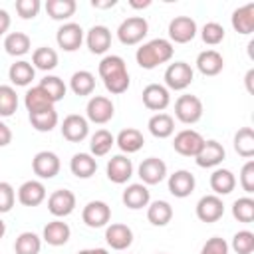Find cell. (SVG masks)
Segmentation results:
<instances>
[{
    "instance_id": "6da1fadb",
    "label": "cell",
    "mask_w": 254,
    "mask_h": 254,
    "mask_svg": "<svg viewBox=\"0 0 254 254\" xmlns=\"http://www.w3.org/2000/svg\"><path fill=\"white\" fill-rule=\"evenodd\" d=\"M99 77L103 79V85L109 93L113 95H121L129 89V71H127V65H125V60L121 56H105L101 62H99Z\"/></svg>"
},
{
    "instance_id": "7a4b0ae2",
    "label": "cell",
    "mask_w": 254,
    "mask_h": 254,
    "mask_svg": "<svg viewBox=\"0 0 254 254\" xmlns=\"http://www.w3.org/2000/svg\"><path fill=\"white\" fill-rule=\"evenodd\" d=\"M175 54V48L169 40L165 38H155L149 40L147 44H143L141 48H137L135 52V60L139 64V67L143 69H155L161 64H167Z\"/></svg>"
},
{
    "instance_id": "3957f363",
    "label": "cell",
    "mask_w": 254,
    "mask_h": 254,
    "mask_svg": "<svg viewBox=\"0 0 254 254\" xmlns=\"http://www.w3.org/2000/svg\"><path fill=\"white\" fill-rule=\"evenodd\" d=\"M149 34V22L143 16H129L117 28V38L123 46H135Z\"/></svg>"
},
{
    "instance_id": "277c9868",
    "label": "cell",
    "mask_w": 254,
    "mask_h": 254,
    "mask_svg": "<svg viewBox=\"0 0 254 254\" xmlns=\"http://www.w3.org/2000/svg\"><path fill=\"white\" fill-rule=\"evenodd\" d=\"M165 87L173 91H183L192 83L194 71L187 62H173L165 69Z\"/></svg>"
},
{
    "instance_id": "5b68a950",
    "label": "cell",
    "mask_w": 254,
    "mask_h": 254,
    "mask_svg": "<svg viewBox=\"0 0 254 254\" xmlns=\"http://www.w3.org/2000/svg\"><path fill=\"white\" fill-rule=\"evenodd\" d=\"M175 117L185 125L196 123L202 117V101L190 93L179 95V99L175 101Z\"/></svg>"
},
{
    "instance_id": "8992f818",
    "label": "cell",
    "mask_w": 254,
    "mask_h": 254,
    "mask_svg": "<svg viewBox=\"0 0 254 254\" xmlns=\"http://www.w3.org/2000/svg\"><path fill=\"white\" fill-rule=\"evenodd\" d=\"M113 113H115V105L109 97L105 95H93L89 101H87V107H85V119L91 121V123H97V125H103L107 121L113 119Z\"/></svg>"
},
{
    "instance_id": "52a82bcc",
    "label": "cell",
    "mask_w": 254,
    "mask_h": 254,
    "mask_svg": "<svg viewBox=\"0 0 254 254\" xmlns=\"http://www.w3.org/2000/svg\"><path fill=\"white\" fill-rule=\"evenodd\" d=\"M196 36V22L190 16H175L169 22V42L173 44H189Z\"/></svg>"
},
{
    "instance_id": "ba28073f",
    "label": "cell",
    "mask_w": 254,
    "mask_h": 254,
    "mask_svg": "<svg viewBox=\"0 0 254 254\" xmlns=\"http://www.w3.org/2000/svg\"><path fill=\"white\" fill-rule=\"evenodd\" d=\"M202 143H204V139H202V135L198 131H194V129H183V131H179L175 135L173 149L179 155H183V157H194L200 151Z\"/></svg>"
},
{
    "instance_id": "9c48e42d",
    "label": "cell",
    "mask_w": 254,
    "mask_h": 254,
    "mask_svg": "<svg viewBox=\"0 0 254 254\" xmlns=\"http://www.w3.org/2000/svg\"><path fill=\"white\" fill-rule=\"evenodd\" d=\"M60 157L54 151H40L32 159V171L40 179H54L60 173Z\"/></svg>"
},
{
    "instance_id": "30bf717a",
    "label": "cell",
    "mask_w": 254,
    "mask_h": 254,
    "mask_svg": "<svg viewBox=\"0 0 254 254\" xmlns=\"http://www.w3.org/2000/svg\"><path fill=\"white\" fill-rule=\"evenodd\" d=\"M137 175L143 185H159L167 177V163L159 157H147L141 161Z\"/></svg>"
},
{
    "instance_id": "8fae6325",
    "label": "cell",
    "mask_w": 254,
    "mask_h": 254,
    "mask_svg": "<svg viewBox=\"0 0 254 254\" xmlns=\"http://www.w3.org/2000/svg\"><path fill=\"white\" fill-rule=\"evenodd\" d=\"M48 210L56 218L69 216L75 210V194L67 189H58L48 196Z\"/></svg>"
},
{
    "instance_id": "7c38bea8",
    "label": "cell",
    "mask_w": 254,
    "mask_h": 254,
    "mask_svg": "<svg viewBox=\"0 0 254 254\" xmlns=\"http://www.w3.org/2000/svg\"><path fill=\"white\" fill-rule=\"evenodd\" d=\"M81 218L89 228H101L111 220V208L103 200H89L81 210Z\"/></svg>"
},
{
    "instance_id": "4fadbf2b",
    "label": "cell",
    "mask_w": 254,
    "mask_h": 254,
    "mask_svg": "<svg viewBox=\"0 0 254 254\" xmlns=\"http://www.w3.org/2000/svg\"><path fill=\"white\" fill-rule=\"evenodd\" d=\"M56 42L64 52H75L83 42V30L75 22H65L58 28Z\"/></svg>"
},
{
    "instance_id": "5bb4252c",
    "label": "cell",
    "mask_w": 254,
    "mask_h": 254,
    "mask_svg": "<svg viewBox=\"0 0 254 254\" xmlns=\"http://www.w3.org/2000/svg\"><path fill=\"white\" fill-rule=\"evenodd\" d=\"M141 95H143V105L147 109H151V111H157V113H161L163 109H167L169 103H171V93L161 83H149V85H145V89H143Z\"/></svg>"
},
{
    "instance_id": "9a60e30c",
    "label": "cell",
    "mask_w": 254,
    "mask_h": 254,
    "mask_svg": "<svg viewBox=\"0 0 254 254\" xmlns=\"http://www.w3.org/2000/svg\"><path fill=\"white\" fill-rule=\"evenodd\" d=\"M224 157H226L224 147H222L218 141L210 139V141H204V143H202L200 151L194 155V163H196L198 167H202V169H212V167L220 165V163L224 161Z\"/></svg>"
},
{
    "instance_id": "2e32d148",
    "label": "cell",
    "mask_w": 254,
    "mask_h": 254,
    "mask_svg": "<svg viewBox=\"0 0 254 254\" xmlns=\"http://www.w3.org/2000/svg\"><path fill=\"white\" fill-rule=\"evenodd\" d=\"M62 135L69 143H79V141H83L89 135V121L83 115L71 113L62 123Z\"/></svg>"
},
{
    "instance_id": "e0dca14e",
    "label": "cell",
    "mask_w": 254,
    "mask_h": 254,
    "mask_svg": "<svg viewBox=\"0 0 254 254\" xmlns=\"http://www.w3.org/2000/svg\"><path fill=\"white\" fill-rule=\"evenodd\" d=\"M224 214V202L216 194H204L196 202V218L202 222H216Z\"/></svg>"
},
{
    "instance_id": "ac0fdd59",
    "label": "cell",
    "mask_w": 254,
    "mask_h": 254,
    "mask_svg": "<svg viewBox=\"0 0 254 254\" xmlns=\"http://www.w3.org/2000/svg\"><path fill=\"white\" fill-rule=\"evenodd\" d=\"M105 173H107V179L115 185H123L127 183L131 177H133V163L129 157L125 155H115L107 161V167H105Z\"/></svg>"
},
{
    "instance_id": "d6986e66",
    "label": "cell",
    "mask_w": 254,
    "mask_h": 254,
    "mask_svg": "<svg viewBox=\"0 0 254 254\" xmlns=\"http://www.w3.org/2000/svg\"><path fill=\"white\" fill-rule=\"evenodd\" d=\"M196 187L194 175L187 169H179L173 175H169V192L177 198H187Z\"/></svg>"
},
{
    "instance_id": "ffe728a7",
    "label": "cell",
    "mask_w": 254,
    "mask_h": 254,
    "mask_svg": "<svg viewBox=\"0 0 254 254\" xmlns=\"http://www.w3.org/2000/svg\"><path fill=\"white\" fill-rule=\"evenodd\" d=\"M105 240L113 250H127L133 244V230L123 222H113L105 228Z\"/></svg>"
},
{
    "instance_id": "44dd1931",
    "label": "cell",
    "mask_w": 254,
    "mask_h": 254,
    "mask_svg": "<svg viewBox=\"0 0 254 254\" xmlns=\"http://www.w3.org/2000/svg\"><path fill=\"white\" fill-rule=\"evenodd\" d=\"M85 44H87L91 54H97V56L105 54L111 48V30L107 26H101V24L91 26L87 36H85Z\"/></svg>"
},
{
    "instance_id": "7402d4cb",
    "label": "cell",
    "mask_w": 254,
    "mask_h": 254,
    "mask_svg": "<svg viewBox=\"0 0 254 254\" xmlns=\"http://www.w3.org/2000/svg\"><path fill=\"white\" fill-rule=\"evenodd\" d=\"M18 200L24 206H38L46 200V187L42 181H26L18 189Z\"/></svg>"
},
{
    "instance_id": "603a6c76",
    "label": "cell",
    "mask_w": 254,
    "mask_h": 254,
    "mask_svg": "<svg viewBox=\"0 0 254 254\" xmlns=\"http://www.w3.org/2000/svg\"><path fill=\"white\" fill-rule=\"evenodd\" d=\"M121 200H123V204H125L127 208L139 210V208H143V206H147V204L151 202V192H149L147 185H143V183H133V185H129V187L123 190Z\"/></svg>"
},
{
    "instance_id": "cb8c5ba5",
    "label": "cell",
    "mask_w": 254,
    "mask_h": 254,
    "mask_svg": "<svg viewBox=\"0 0 254 254\" xmlns=\"http://www.w3.org/2000/svg\"><path fill=\"white\" fill-rule=\"evenodd\" d=\"M69 236H71L69 224L64 222V220H60V218L48 222V224L44 226V232H42L44 242L50 244V246H64V244L69 240Z\"/></svg>"
},
{
    "instance_id": "d4e9b609",
    "label": "cell",
    "mask_w": 254,
    "mask_h": 254,
    "mask_svg": "<svg viewBox=\"0 0 254 254\" xmlns=\"http://www.w3.org/2000/svg\"><path fill=\"white\" fill-rule=\"evenodd\" d=\"M224 67V58L216 50H204L196 56V69L202 75H218Z\"/></svg>"
},
{
    "instance_id": "484cf974",
    "label": "cell",
    "mask_w": 254,
    "mask_h": 254,
    "mask_svg": "<svg viewBox=\"0 0 254 254\" xmlns=\"http://www.w3.org/2000/svg\"><path fill=\"white\" fill-rule=\"evenodd\" d=\"M230 22H232V28H234L238 34H242V36L252 34V32H254V2L236 8V10L232 12Z\"/></svg>"
},
{
    "instance_id": "4316f807",
    "label": "cell",
    "mask_w": 254,
    "mask_h": 254,
    "mask_svg": "<svg viewBox=\"0 0 254 254\" xmlns=\"http://www.w3.org/2000/svg\"><path fill=\"white\" fill-rule=\"evenodd\" d=\"M69 171L77 179H89L97 171V161L91 153H75L69 161Z\"/></svg>"
},
{
    "instance_id": "83f0119b",
    "label": "cell",
    "mask_w": 254,
    "mask_h": 254,
    "mask_svg": "<svg viewBox=\"0 0 254 254\" xmlns=\"http://www.w3.org/2000/svg\"><path fill=\"white\" fill-rule=\"evenodd\" d=\"M115 143H117V147H119L123 153L131 155V153H137V151L145 145V137H143V133H141L139 129L127 127V129H121V131H119V135L115 137Z\"/></svg>"
},
{
    "instance_id": "f1b7e54d",
    "label": "cell",
    "mask_w": 254,
    "mask_h": 254,
    "mask_svg": "<svg viewBox=\"0 0 254 254\" xmlns=\"http://www.w3.org/2000/svg\"><path fill=\"white\" fill-rule=\"evenodd\" d=\"M8 77L10 81L16 85V87H26L32 83V79L36 77V69L32 65V62H26V60H20V62H14L8 69Z\"/></svg>"
},
{
    "instance_id": "f546056e",
    "label": "cell",
    "mask_w": 254,
    "mask_h": 254,
    "mask_svg": "<svg viewBox=\"0 0 254 254\" xmlns=\"http://www.w3.org/2000/svg\"><path fill=\"white\" fill-rule=\"evenodd\" d=\"M24 105L28 109V113H36V111H44V109H52L56 103L50 99V95L40 87V85H34L26 91L24 95Z\"/></svg>"
},
{
    "instance_id": "4dcf8cb0",
    "label": "cell",
    "mask_w": 254,
    "mask_h": 254,
    "mask_svg": "<svg viewBox=\"0 0 254 254\" xmlns=\"http://www.w3.org/2000/svg\"><path fill=\"white\" fill-rule=\"evenodd\" d=\"M236 187V177L232 171L228 169H216L212 175H210V189L214 190L216 196H224V194H230Z\"/></svg>"
},
{
    "instance_id": "1f68e13d",
    "label": "cell",
    "mask_w": 254,
    "mask_h": 254,
    "mask_svg": "<svg viewBox=\"0 0 254 254\" xmlns=\"http://www.w3.org/2000/svg\"><path fill=\"white\" fill-rule=\"evenodd\" d=\"M30 48H32V40L24 32H10L4 38V50L8 56H14V58L24 56L30 52Z\"/></svg>"
},
{
    "instance_id": "d6a6232c",
    "label": "cell",
    "mask_w": 254,
    "mask_h": 254,
    "mask_svg": "<svg viewBox=\"0 0 254 254\" xmlns=\"http://www.w3.org/2000/svg\"><path fill=\"white\" fill-rule=\"evenodd\" d=\"M147 127H149V133L153 135V137H157V139H167V137H171L173 135V131H175V119L169 115V113H155L151 119H149V123H147Z\"/></svg>"
},
{
    "instance_id": "836d02e7",
    "label": "cell",
    "mask_w": 254,
    "mask_h": 254,
    "mask_svg": "<svg viewBox=\"0 0 254 254\" xmlns=\"http://www.w3.org/2000/svg\"><path fill=\"white\" fill-rule=\"evenodd\" d=\"M173 218V206L167 200H153L147 204V220L153 226H167Z\"/></svg>"
},
{
    "instance_id": "e575fe53",
    "label": "cell",
    "mask_w": 254,
    "mask_h": 254,
    "mask_svg": "<svg viewBox=\"0 0 254 254\" xmlns=\"http://www.w3.org/2000/svg\"><path fill=\"white\" fill-rule=\"evenodd\" d=\"M69 89H71L75 95H79V97L91 95L93 89H95V75H93L91 71H87V69L75 71V73L71 75V79H69Z\"/></svg>"
},
{
    "instance_id": "d590c367",
    "label": "cell",
    "mask_w": 254,
    "mask_h": 254,
    "mask_svg": "<svg viewBox=\"0 0 254 254\" xmlns=\"http://www.w3.org/2000/svg\"><path fill=\"white\" fill-rule=\"evenodd\" d=\"M32 65H34V69H42V71L56 69V65H58V52L54 48H48V46L36 48L34 54H32Z\"/></svg>"
},
{
    "instance_id": "8d00e7d4",
    "label": "cell",
    "mask_w": 254,
    "mask_h": 254,
    "mask_svg": "<svg viewBox=\"0 0 254 254\" xmlns=\"http://www.w3.org/2000/svg\"><path fill=\"white\" fill-rule=\"evenodd\" d=\"M28 117H30L32 127H34L36 131H40V133L52 131V129L58 125V121H60L58 111H56L54 107H52V109H44V111H36V113H28Z\"/></svg>"
},
{
    "instance_id": "74e56055",
    "label": "cell",
    "mask_w": 254,
    "mask_h": 254,
    "mask_svg": "<svg viewBox=\"0 0 254 254\" xmlns=\"http://www.w3.org/2000/svg\"><path fill=\"white\" fill-rule=\"evenodd\" d=\"M115 145V137L107 129H97L89 139V151L93 157H103Z\"/></svg>"
},
{
    "instance_id": "f35d334b",
    "label": "cell",
    "mask_w": 254,
    "mask_h": 254,
    "mask_svg": "<svg viewBox=\"0 0 254 254\" xmlns=\"http://www.w3.org/2000/svg\"><path fill=\"white\" fill-rule=\"evenodd\" d=\"M75 0H48L46 12L52 20H69L75 14Z\"/></svg>"
},
{
    "instance_id": "ab89813d",
    "label": "cell",
    "mask_w": 254,
    "mask_h": 254,
    "mask_svg": "<svg viewBox=\"0 0 254 254\" xmlns=\"http://www.w3.org/2000/svg\"><path fill=\"white\" fill-rule=\"evenodd\" d=\"M234 151L244 159H250L254 155V129L252 127H242V129L236 131Z\"/></svg>"
},
{
    "instance_id": "60d3db41",
    "label": "cell",
    "mask_w": 254,
    "mask_h": 254,
    "mask_svg": "<svg viewBox=\"0 0 254 254\" xmlns=\"http://www.w3.org/2000/svg\"><path fill=\"white\" fill-rule=\"evenodd\" d=\"M42 250V238L36 232H22L18 234L16 242H14V252L16 254H40Z\"/></svg>"
},
{
    "instance_id": "b9f144b4",
    "label": "cell",
    "mask_w": 254,
    "mask_h": 254,
    "mask_svg": "<svg viewBox=\"0 0 254 254\" xmlns=\"http://www.w3.org/2000/svg\"><path fill=\"white\" fill-rule=\"evenodd\" d=\"M48 95H50V99L54 101V103H58V101H62L64 97H65V91H67V87H65V83H64V79L62 77H58V75H46L44 79H40V83H38Z\"/></svg>"
},
{
    "instance_id": "7bdbcfd3",
    "label": "cell",
    "mask_w": 254,
    "mask_h": 254,
    "mask_svg": "<svg viewBox=\"0 0 254 254\" xmlns=\"http://www.w3.org/2000/svg\"><path fill=\"white\" fill-rule=\"evenodd\" d=\"M232 216L238 222L250 224L254 220V200L250 196H240L232 202Z\"/></svg>"
},
{
    "instance_id": "ee69618b",
    "label": "cell",
    "mask_w": 254,
    "mask_h": 254,
    "mask_svg": "<svg viewBox=\"0 0 254 254\" xmlns=\"http://www.w3.org/2000/svg\"><path fill=\"white\" fill-rule=\"evenodd\" d=\"M18 109V95L12 85H0V117H10Z\"/></svg>"
},
{
    "instance_id": "f6af8a7d",
    "label": "cell",
    "mask_w": 254,
    "mask_h": 254,
    "mask_svg": "<svg viewBox=\"0 0 254 254\" xmlns=\"http://www.w3.org/2000/svg\"><path fill=\"white\" fill-rule=\"evenodd\" d=\"M228 248H232L236 254H252V250H254V232L238 230L232 236V242H230Z\"/></svg>"
},
{
    "instance_id": "bcb514c9",
    "label": "cell",
    "mask_w": 254,
    "mask_h": 254,
    "mask_svg": "<svg viewBox=\"0 0 254 254\" xmlns=\"http://www.w3.org/2000/svg\"><path fill=\"white\" fill-rule=\"evenodd\" d=\"M200 38H202V42L208 44V46H218V44L224 40V28H222L218 22H206V24L202 26Z\"/></svg>"
},
{
    "instance_id": "7dc6e473",
    "label": "cell",
    "mask_w": 254,
    "mask_h": 254,
    "mask_svg": "<svg viewBox=\"0 0 254 254\" xmlns=\"http://www.w3.org/2000/svg\"><path fill=\"white\" fill-rule=\"evenodd\" d=\"M16 202V190L10 183L6 181H0V214L4 212H10L12 206Z\"/></svg>"
},
{
    "instance_id": "c3c4849f",
    "label": "cell",
    "mask_w": 254,
    "mask_h": 254,
    "mask_svg": "<svg viewBox=\"0 0 254 254\" xmlns=\"http://www.w3.org/2000/svg\"><path fill=\"white\" fill-rule=\"evenodd\" d=\"M42 4L40 0H16V12L22 20H32L38 16Z\"/></svg>"
},
{
    "instance_id": "681fc988",
    "label": "cell",
    "mask_w": 254,
    "mask_h": 254,
    "mask_svg": "<svg viewBox=\"0 0 254 254\" xmlns=\"http://www.w3.org/2000/svg\"><path fill=\"white\" fill-rule=\"evenodd\" d=\"M200 254H228V242L220 236H212L202 244Z\"/></svg>"
},
{
    "instance_id": "f907efd6",
    "label": "cell",
    "mask_w": 254,
    "mask_h": 254,
    "mask_svg": "<svg viewBox=\"0 0 254 254\" xmlns=\"http://www.w3.org/2000/svg\"><path fill=\"white\" fill-rule=\"evenodd\" d=\"M240 187L248 194L254 192V161H246L244 163V167L240 171Z\"/></svg>"
},
{
    "instance_id": "816d5d0a",
    "label": "cell",
    "mask_w": 254,
    "mask_h": 254,
    "mask_svg": "<svg viewBox=\"0 0 254 254\" xmlns=\"http://www.w3.org/2000/svg\"><path fill=\"white\" fill-rule=\"evenodd\" d=\"M10 141H12V131H10V127H8L4 121H0V147L10 145Z\"/></svg>"
},
{
    "instance_id": "f5cc1de1",
    "label": "cell",
    "mask_w": 254,
    "mask_h": 254,
    "mask_svg": "<svg viewBox=\"0 0 254 254\" xmlns=\"http://www.w3.org/2000/svg\"><path fill=\"white\" fill-rule=\"evenodd\" d=\"M8 28H10V14L4 8H0V36H4Z\"/></svg>"
},
{
    "instance_id": "db71d44e",
    "label": "cell",
    "mask_w": 254,
    "mask_h": 254,
    "mask_svg": "<svg viewBox=\"0 0 254 254\" xmlns=\"http://www.w3.org/2000/svg\"><path fill=\"white\" fill-rule=\"evenodd\" d=\"M117 2L115 0H105V2H99V0H91V6L93 8H99V10H105V8H113Z\"/></svg>"
},
{
    "instance_id": "11a10c76",
    "label": "cell",
    "mask_w": 254,
    "mask_h": 254,
    "mask_svg": "<svg viewBox=\"0 0 254 254\" xmlns=\"http://www.w3.org/2000/svg\"><path fill=\"white\" fill-rule=\"evenodd\" d=\"M244 81H246V89H248V93H254V69H248V71H246Z\"/></svg>"
},
{
    "instance_id": "9f6ffc18",
    "label": "cell",
    "mask_w": 254,
    "mask_h": 254,
    "mask_svg": "<svg viewBox=\"0 0 254 254\" xmlns=\"http://www.w3.org/2000/svg\"><path fill=\"white\" fill-rule=\"evenodd\" d=\"M77 254H109L105 248H83V250H79Z\"/></svg>"
},
{
    "instance_id": "6f0895ef",
    "label": "cell",
    "mask_w": 254,
    "mask_h": 254,
    "mask_svg": "<svg viewBox=\"0 0 254 254\" xmlns=\"http://www.w3.org/2000/svg\"><path fill=\"white\" fill-rule=\"evenodd\" d=\"M129 6H131V8H147V6H151V0H143V2L129 0Z\"/></svg>"
},
{
    "instance_id": "680465c9",
    "label": "cell",
    "mask_w": 254,
    "mask_h": 254,
    "mask_svg": "<svg viewBox=\"0 0 254 254\" xmlns=\"http://www.w3.org/2000/svg\"><path fill=\"white\" fill-rule=\"evenodd\" d=\"M4 234H6V222H4L2 218H0V238H2Z\"/></svg>"
},
{
    "instance_id": "91938a15",
    "label": "cell",
    "mask_w": 254,
    "mask_h": 254,
    "mask_svg": "<svg viewBox=\"0 0 254 254\" xmlns=\"http://www.w3.org/2000/svg\"><path fill=\"white\" fill-rule=\"evenodd\" d=\"M157 254H165V252H157Z\"/></svg>"
}]
</instances>
